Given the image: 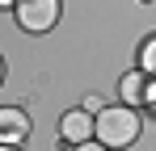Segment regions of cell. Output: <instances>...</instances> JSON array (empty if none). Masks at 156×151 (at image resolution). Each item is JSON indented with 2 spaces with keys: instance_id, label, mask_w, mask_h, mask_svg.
Listing matches in <instances>:
<instances>
[{
  "instance_id": "cell-1",
  "label": "cell",
  "mask_w": 156,
  "mask_h": 151,
  "mask_svg": "<svg viewBox=\"0 0 156 151\" xmlns=\"http://www.w3.org/2000/svg\"><path fill=\"white\" fill-rule=\"evenodd\" d=\"M93 134H97V143L110 147V151L131 147V143L139 139V113H135L131 105H105L101 113L93 118Z\"/></svg>"
},
{
  "instance_id": "cell-2",
  "label": "cell",
  "mask_w": 156,
  "mask_h": 151,
  "mask_svg": "<svg viewBox=\"0 0 156 151\" xmlns=\"http://www.w3.org/2000/svg\"><path fill=\"white\" fill-rule=\"evenodd\" d=\"M13 13H17L21 29H30V34H47V29L59 21V0H17Z\"/></svg>"
},
{
  "instance_id": "cell-3",
  "label": "cell",
  "mask_w": 156,
  "mask_h": 151,
  "mask_svg": "<svg viewBox=\"0 0 156 151\" xmlns=\"http://www.w3.org/2000/svg\"><path fill=\"white\" fill-rule=\"evenodd\" d=\"M59 134H63V143H89V139H93V118H89L84 109H72V113H63Z\"/></svg>"
},
{
  "instance_id": "cell-4",
  "label": "cell",
  "mask_w": 156,
  "mask_h": 151,
  "mask_svg": "<svg viewBox=\"0 0 156 151\" xmlns=\"http://www.w3.org/2000/svg\"><path fill=\"white\" fill-rule=\"evenodd\" d=\"M30 134V118H26V109H0V143H21Z\"/></svg>"
},
{
  "instance_id": "cell-5",
  "label": "cell",
  "mask_w": 156,
  "mask_h": 151,
  "mask_svg": "<svg viewBox=\"0 0 156 151\" xmlns=\"http://www.w3.org/2000/svg\"><path fill=\"white\" fill-rule=\"evenodd\" d=\"M122 101H127V105H144V101H152L148 72H131L127 80H122Z\"/></svg>"
},
{
  "instance_id": "cell-6",
  "label": "cell",
  "mask_w": 156,
  "mask_h": 151,
  "mask_svg": "<svg viewBox=\"0 0 156 151\" xmlns=\"http://www.w3.org/2000/svg\"><path fill=\"white\" fill-rule=\"evenodd\" d=\"M139 67H144L148 76H156V38L144 42V50H139Z\"/></svg>"
},
{
  "instance_id": "cell-7",
  "label": "cell",
  "mask_w": 156,
  "mask_h": 151,
  "mask_svg": "<svg viewBox=\"0 0 156 151\" xmlns=\"http://www.w3.org/2000/svg\"><path fill=\"white\" fill-rule=\"evenodd\" d=\"M72 151H110V147H101V143H76Z\"/></svg>"
},
{
  "instance_id": "cell-8",
  "label": "cell",
  "mask_w": 156,
  "mask_h": 151,
  "mask_svg": "<svg viewBox=\"0 0 156 151\" xmlns=\"http://www.w3.org/2000/svg\"><path fill=\"white\" fill-rule=\"evenodd\" d=\"M0 151H17V147H13V143H0Z\"/></svg>"
},
{
  "instance_id": "cell-9",
  "label": "cell",
  "mask_w": 156,
  "mask_h": 151,
  "mask_svg": "<svg viewBox=\"0 0 156 151\" xmlns=\"http://www.w3.org/2000/svg\"><path fill=\"white\" fill-rule=\"evenodd\" d=\"M9 4H17V0H0V8H9Z\"/></svg>"
},
{
  "instance_id": "cell-10",
  "label": "cell",
  "mask_w": 156,
  "mask_h": 151,
  "mask_svg": "<svg viewBox=\"0 0 156 151\" xmlns=\"http://www.w3.org/2000/svg\"><path fill=\"white\" fill-rule=\"evenodd\" d=\"M0 80H4V59H0Z\"/></svg>"
}]
</instances>
